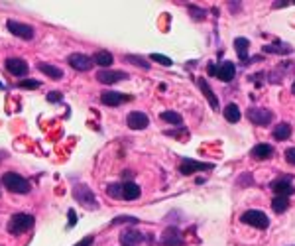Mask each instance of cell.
Masks as SVG:
<instances>
[{"label":"cell","mask_w":295,"mask_h":246,"mask_svg":"<svg viewBox=\"0 0 295 246\" xmlns=\"http://www.w3.org/2000/svg\"><path fill=\"white\" fill-rule=\"evenodd\" d=\"M2 185L8 189L10 193H18V195H26L29 193V181L26 177H22V175L14 174V172H8V174L2 175Z\"/></svg>","instance_id":"obj_1"},{"label":"cell","mask_w":295,"mask_h":246,"mask_svg":"<svg viewBox=\"0 0 295 246\" xmlns=\"http://www.w3.org/2000/svg\"><path fill=\"white\" fill-rule=\"evenodd\" d=\"M32 229H34V215H28V213H18L8 221V232L14 236L24 234Z\"/></svg>","instance_id":"obj_2"},{"label":"cell","mask_w":295,"mask_h":246,"mask_svg":"<svg viewBox=\"0 0 295 246\" xmlns=\"http://www.w3.org/2000/svg\"><path fill=\"white\" fill-rule=\"evenodd\" d=\"M73 197H75V201L81 203L85 209H97V207H99V201H97L95 193H93L87 185H83V183H77L73 187Z\"/></svg>","instance_id":"obj_3"},{"label":"cell","mask_w":295,"mask_h":246,"mask_svg":"<svg viewBox=\"0 0 295 246\" xmlns=\"http://www.w3.org/2000/svg\"><path fill=\"white\" fill-rule=\"evenodd\" d=\"M240 221L244 223V225H250L254 229H260V231H266L268 227H270V218L266 217V213L262 211H256V209H250V211H246Z\"/></svg>","instance_id":"obj_4"},{"label":"cell","mask_w":295,"mask_h":246,"mask_svg":"<svg viewBox=\"0 0 295 246\" xmlns=\"http://www.w3.org/2000/svg\"><path fill=\"white\" fill-rule=\"evenodd\" d=\"M6 28L10 34H14L18 38H22V40H34V36H36V30L28 26V24H22V22H18V20H8L6 22Z\"/></svg>","instance_id":"obj_5"},{"label":"cell","mask_w":295,"mask_h":246,"mask_svg":"<svg viewBox=\"0 0 295 246\" xmlns=\"http://www.w3.org/2000/svg\"><path fill=\"white\" fill-rule=\"evenodd\" d=\"M272 191L276 193V197H289L295 193V187L291 185V175H283L280 179L272 181Z\"/></svg>","instance_id":"obj_6"},{"label":"cell","mask_w":295,"mask_h":246,"mask_svg":"<svg viewBox=\"0 0 295 246\" xmlns=\"http://www.w3.org/2000/svg\"><path fill=\"white\" fill-rule=\"evenodd\" d=\"M4 67H6V71L10 73V75H14V77H26L29 71V65L20 58H8L4 61Z\"/></svg>","instance_id":"obj_7"},{"label":"cell","mask_w":295,"mask_h":246,"mask_svg":"<svg viewBox=\"0 0 295 246\" xmlns=\"http://www.w3.org/2000/svg\"><path fill=\"white\" fill-rule=\"evenodd\" d=\"M246 116L250 118L254 124H258V126H268L270 122H272V118H274V115H272V111H268V108H256V106H252V108H248L246 111Z\"/></svg>","instance_id":"obj_8"},{"label":"cell","mask_w":295,"mask_h":246,"mask_svg":"<svg viewBox=\"0 0 295 246\" xmlns=\"http://www.w3.org/2000/svg\"><path fill=\"white\" fill-rule=\"evenodd\" d=\"M132 101L130 95H124V93H118V91H104L101 95V102L106 106H120L124 102Z\"/></svg>","instance_id":"obj_9"},{"label":"cell","mask_w":295,"mask_h":246,"mask_svg":"<svg viewBox=\"0 0 295 246\" xmlns=\"http://www.w3.org/2000/svg\"><path fill=\"white\" fill-rule=\"evenodd\" d=\"M126 124L132 130H144L148 124H150V118L142 111H132V113H128V116H126Z\"/></svg>","instance_id":"obj_10"},{"label":"cell","mask_w":295,"mask_h":246,"mask_svg":"<svg viewBox=\"0 0 295 246\" xmlns=\"http://www.w3.org/2000/svg\"><path fill=\"white\" fill-rule=\"evenodd\" d=\"M128 79V73L124 71H112V69H101L97 73V81L103 83V85H112V83H118V81H124Z\"/></svg>","instance_id":"obj_11"},{"label":"cell","mask_w":295,"mask_h":246,"mask_svg":"<svg viewBox=\"0 0 295 246\" xmlns=\"http://www.w3.org/2000/svg\"><path fill=\"white\" fill-rule=\"evenodd\" d=\"M144 240V234L138 229H124L120 232V244L122 246H140Z\"/></svg>","instance_id":"obj_12"},{"label":"cell","mask_w":295,"mask_h":246,"mask_svg":"<svg viewBox=\"0 0 295 246\" xmlns=\"http://www.w3.org/2000/svg\"><path fill=\"white\" fill-rule=\"evenodd\" d=\"M162 244L163 246H181L183 244V236L175 225H169L162 234Z\"/></svg>","instance_id":"obj_13"},{"label":"cell","mask_w":295,"mask_h":246,"mask_svg":"<svg viewBox=\"0 0 295 246\" xmlns=\"http://www.w3.org/2000/svg\"><path fill=\"white\" fill-rule=\"evenodd\" d=\"M67 61H69V65H71L73 69H77V71H88V69L93 67V59L87 58V56H83V53H71V56L67 58Z\"/></svg>","instance_id":"obj_14"},{"label":"cell","mask_w":295,"mask_h":246,"mask_svg":"<svg viewBox=\"0 0 295 246\" xmlns=\"http://www.w3.org/2000/svg\"><path fill=\"white\" fill-rule=\"evenodd\" d=\"M213 166L211 163H203V161H193V159H183L181 161V168L179 172L183 175H191L193 172H205V170H211Z\"/></svg>","instance_id":"obj_15"},{"label":"cell","mask_w":295,"mask_h":246,"mask_svg":"<svg viewBox=\"0 0 295 246\" xmlns=\"http://www.w3.org/2000/svg\"><path fill=\"white\" fill-rule=\"evenodd\" d=\"M234 73H236V67L232 61H222L221 65H219V73H217V77L224 81V83H228V81H232L234 79Z\"/></svg>","instance_id":"obj_16"},{"label":"cell","mask_w":295,"mask_h":246,"mask_svg":"<svg viewBox=\"0 0 295 246\" xmlns=\"http://www.w3.org/2000/svg\"><path fill=\"white\" fill-rule=\"evenodd\" d=\"M197 83H199V89L203 91V95H205V99L209 101V104L217 111V108H219V101H217V95L213 93V89L209 87V83H206L203 77H199V79H197Z\"/></svg>","instance_id":"obj_17"},{"label":"cell","mask_w":295,"mask_h":246,"mask_svg":"<svg viewBox=\"0 0 295 246\" xmlns=\"http://www.w3.org/2000/svg\"><path fill=\"white\" fill-rule=\"evenodd\" d=\"M122 191H124V199H126V201H136V199H140V195H142V189L138 187L136 183H132V181L122 183Z\"/></svg>","instance_id":"obj_18"},{"label":"cell","mask_w":295,"mask_h":246,"mask_svg":"<svg viewBox=\"0 0 295 246\" xmlns=\"http://www.w3.org/2000/svg\"><path fill=\"white\" fill-rule=\"evenodd\" d=\"M38 69L44 75H47L49 79H61L63 77V71L55 65H51V63H38Z\"/></svg>","instance_id":"obj_19"},{"label":"cell","mask_w":295,"mask_h":246,"mask_svg":"<svg viewBox=\"0 0 295 246\" xmlns=\"http://www.w3.org/2000/svg\"><path fill=\"white\" fill-rule=\"evenodd\" d=\"M264 51L266 53H280V56H287V53H291V45L283 44V42H276V44H272V45H264Z\"/></svg>","instance_id":"obj_20"},{"label":"cell","mask_w":295,"mask_h":246,"mask_svg":"<svg viewBox=\"0 0 295 246\" xmlns=\"http://www.w3.org/2000/svg\"><path fill=\"white\" fill-rule=\"evenodd\" d=\"M93 61L99 65V67H110L112 65V61H114V58H112V53L110 51H97L95 53V58H93Z\"/></svg>","instance_id":"obj_21"},{"label":"cell","mask_w":295,"mask_h":246,"mask_svg":"<svg viewBox=\"0 0 295 246\" xmlns=\"http://www.w3.org/2000/svg\"><path fill=\"white\" fill-rule=\"evenodd\" d=\"M248 45H250V42L246 38H236L234 40V49L236 53H238V58L242 59V61L248 59Z\"/></svg>","instance_id":"obj_22"},{"label":"cell","mask_w":295,"mask_h":246,"mask_svg":"<svg viewBox=\"0 0 295 246\" xmlns=\"http://www.w3.org/2000/svg\"><path fill=\"white\" fill-rule=\"evenodd\" d=\"M274 154V148L270 144H258V146H254L252 148V156L254 158H258V159H266V158H270Z\"/></svg>","instance_id":"obj_23"},{"label":"cell","mask_w":295,"mask_h":246,"mask_svg":"<svg viewBox=\"0 0 295 246\" xmlns=\"http://www.w3.org/2000/svg\"><path fill=\"white\" fill-rule=\"evenodd\" d=\"M272 134H274L276 140H287V138L291 136V126H289L287 122H280V124L274 128Z\"/></svg>","instance_id":"obj_24"},{"label":"cell","mask_w":295,"mask_h":246,"mask_svg":"<svg viewBox=\"0 0 295 246\" xmlns=\"http://www.w3.org/2000/svg\"><path fill=\"white\" fill-rule=\"evenodd\" d=\"M240 116H242L240 115V108H238L236 104H226V108H224V118H226L228 122L234 124V122L240 120Z\"/></svg>","instance_id":"obj_25"},{"label":"cell","mask_w":295,"mask_h":246,"mask_svg":"<svg viewBox=\"0 0 295 246\" xmlns=\"http://www.w3.org/2000/svg\"><path fill=\"white\" fill-rule=\"evenodd\" d=\"M160 118L165 120V122H169V124H181V122H183L181 115L175 113V111H163L162 115H160Z\"/></svg>","instance_id":"obj_26"},{"label":"cell","mask_w":295,"mask_h":246,"mask_svg":"<svg viewBox=\"0 0 295 246\" xmlns=\"http://www.w3.org/2000/svg\"><path fill=\"white\" fill-rule=\"evenodd\" d=\"M289 207V199L287 197H274V201H272V209L276 211V213H285V209Z\"/></svg>","instance_id":"obj_27"},{"label":"cell","mask_w":295,"mask_h":246,"mask_svg":"<svg viewBox=\"0 0 295 246\" xmlns=\"http://www.w3.org/2000/svg\"><path fill=\"white\" fill-rule=\"evenodd\" d=\"M106 195L112 199H124V191H122V183H110L106 187Z\"/></svg>","instance_id":"obj_28"},{"label":"cell","mask_w":295,"mask_h":246,"mask_svg":"<svg viewBox=\"0 0 295 246\" xmlns=\"http://www.w3.org/2000/svg\"><path fill=\"white\" fill-rule=\"evenodd\" d=\"M124 61L126 63H132V65L140 67V69H150V63L144 58H140V56H124Z\"/></svg>","instance_id":"obj_29"},{"label":"cell","mask_w":295,"mask_h":246,"mask_svg":"<svg viewBox=\"0 0 295 246\" xmlns=\"http://www.w3.org/2000/svg\"><path fill=\"white\" fill-rule=\"evenodd\" d=\"M124 223H128V225H136V223H138V218L132 217V215H120V217L112 218V223H110V225H124Z\"/></svg>","instance_id":"obj_30"},{"label":"cell","mask_w":295,"mask_h":246,"mask_svg":"<svg viewBox=\"0 0 295 246\" xmlns=\"http://www.w3.org/2000/svg\"><path fill=\"white\" fill-rule=\"evenodd\" d=\"M40 81L38 79H24V81H20L18 83V87L20 89H40Z\"/></svg>","instance_id":"obj_31"},{"label":"cell","mask_w":295,"mask_h":246,"mask_svg":"<svg viewBox=\"0 0 295 246\" xmlns=\"http://www.w3.org/2000/svg\"><path fill=\"white\" fill-rule=\"evenodd\" d=\"M150 59H152V61H156V63H162V65H167V67H169V65L173 63L171 59L165 58V56H162V53H152V56H150Z\"/></svg>","instance_id":"obj_32"},{"label":"cell","mask_w":295,"mask_h":246,"mask_svg":"<svg viewBox=\"0 0 295 246\" xmlns=\"http://www.w3.org/2000/svg\"><path fill=\"white\" fill-rule=\"evenodd\" d=\"M285 161H287V163H291V166H295V148L285 150Z\"/></svg>","instance_id":"obj_33"},{"label":"cell","mask_w":295,"mask_h":246,"mask_svg":"<svg viewBox=\"0 0 295 246\" xmlns=\"http://www.w3.org/2000/svg\"><path fill=\"white\" fill-rule=\"evenodd\" d=\"M189 12H191V16L193 18H197V20H203V18L206 16V12L205 10H201V8H191Z\"/></svg>","instance_id":"obj_34"},{"label":"cell","mask_w":295,"mask_h":246,"mask_svg":"<svg viewBox=\"0 0 295 246\" xmlns=\"http://www.w3.org/2000/svg\"><path fill=\"white\" fill-rule=\"evenodd\" d=\"M47 101L49 102H59L61 101V93H59V91H51V93H47Z\"/></svg>","instance_id":"obj_35"},{"label":"cell","mask_w":295,"mask_h":246,"mask_svg":"<svg viewBox=\"0 0 295 246\" xmlns=\"http://www.w3.org/2000/svg\"><path fill=\"white\" fill-rule=\"evenodd\" d=\"M67 217H69V225H67V227H69V229H73V227H75V223H77V215H75V211H73V209H69V213H67Z\"/></svg>","instance_id":"obj_36"},{"label":"cell","mask_w":295,"mask_h":246,"mask_svg":"<svg viewBox=\"0 0 295 246\" xmlns=\"http://www.w3.org/2000/svg\"><path fill=\"white\" fill-rule=\"evenodd\" d=\"M93 240H95L93 236H85V238H83L81 242H77L75 246H91V244H93Z\"/></svg>","instance_id":"obj_37"},{"label":"cell","mask_w":295,"mask_h":246,"mask_svg":"<svg viewBox=\"0 0 295 246\" xmlns=\"http://www.w3.org/2000/svg\"><path fill=\"white\" fill-rule=\"evenodd\" d=\"M206 73H209V75H217V73H219V67H217L215 63H209V65H206Z\"/></svg>","instance_id":"obj_38"},{"label":"cell","mask_w":295,"mask_h":246,"mask_svg":"<svg viewBox=\"0 0 295 246\" xmlns=\"http://www.w3.org/2000/svg\"><path fill=\"white\" fill-rule=\"evenodd\" d=\"M291 93H293V95H295V81H293V83H291Z\"/></svg>","instance_id":"obj_39"}]
</instances>
